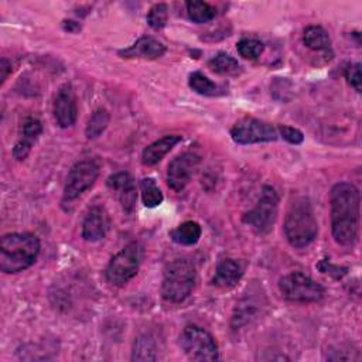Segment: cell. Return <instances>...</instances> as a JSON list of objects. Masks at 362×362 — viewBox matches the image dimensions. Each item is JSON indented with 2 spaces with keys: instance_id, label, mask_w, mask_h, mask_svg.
Returning a JSON list of instances; mask_svg holds the SVG:
<instances>
[{
  "instance_id": "cell-1",
  "label": "cell",
  "mask_w": 362,
  "mask_h": 362,
  "mask_svg": "<svg viewBox=\"0 0 362 362\" xmlns=\"http://www.w3.org/2000/svg\"><path fill=\"white\" fill-rule=\"evenodd\" d=\"M331 230L335 242L351 246L359 233L361 195L351 182H338L332 187L331 195Z\"/></svg>"
},
{
  "instance_id": "cell-2",
  "label": "cell",
  "mask_w": 362,
  "mask_h": 362,
  "mask_svg": "<svg viewBox=\"0 0 362 362\" xmlns=\"http://www.w3.org/2000/svg\"><path fill=\"white\" fill-rule=\"evenodd\" d=\"M41 243L34 233H7L0 240V270L20 273L37 260Z\"/></svg>"
},
{
  "instance_id": "cell-3",
  "label": "cell",
  "mask_w": 362,
  "mask_h": 362,
  "mask_svg": "<svg viewBox=\"0 0 362 362\" xmlns=\"http://www.w3.org/2000/svg\"><path fill=\"white\" fill-rule=\"evenodd\" d=\"M317 233L318 223L310 199L305 197L294 198L284 218V235L287 242L296 249H303L314 242Z\"/></svg>"
},
{
  "instance_id": "cell-4",
  "label": "cell",
  "mask_w": 362,
  "mask_h": 362,
  "mask_svg": "<svg viewBox=\"0 0 362 362\" xmlns=\"http://www.w3.org/2000/svg\"><path fill=\"white\" fill-rule=\"evenodd\" d=\"M197 279L195 266L188 259L170 262L163 273L161 296L170 303L184 301L192 291Z\"/></svg>"
},
{
  "instance_id": "cell-5",
  "label": "cell",
  "mask_w": 362,
  "mask_h": 362,
  "mask_svg": "<svg viewBox=\"0 0 362 362\" xmlns=\"http://www.w3.org/2000/svg\"><path fill=\"white\" fill-rule=\"evenodd\" d=\"M279 211V195L270 185L262 188L259 201L253 209L243 215V222L249 225L256 233L266 235L273 229Z\"/></svg>"
},
{
  "instance_id": "cell-6",
  "label": "cell",
  "mask_w": 362,
  "mask_h": 362,
  "mask_svg": "<svg viewBox=\"0 0 362 362\" xmlns=\"http://www.w3.org/2000/svg\"><path fill=\"white\" fill-rule=\"evenodd\" d=\"M180 346L191 361H218L219 351L214 337L201 327L188 325L180 335Z\"/></svg>"
},
{
  "instance_id": "cell-7",
  "label": "cell",
  "mask_w": 362,
  "mask_h": 362,
  "mask_svg": "<svg viewBox=\"0 0 362 362\" xmlns=\"http://www.w3.org/2000/svg\"><path fill=\"white\" fill-rule=\"evenodd\" d=\"M281 296L294 303H315L324 296V287L301 272H291L279 280Z\"/></svg>"
},
{
  "instance_id": "cell-8",
  "label": "cell",
  "mask_w": 362,
  "mask_h": 362,
  "mask_svg": "<svg viewBox=\"0 0 362 362\" xmlns=\"http://www.w3.org/2000/svg\"><path fill=\"white\" fill-rule=\"evenodd\" d=\"M140 249L136 242L127 243L120 252H117L107 263L105 276L106 280L117 287L129 283L139 272Z\"/></svg>"
},
{
  "instance_id": "cell-9",
  "label": "cell",
  "mask_w": 362,
  "mask_h": 362,
  "mask_svg": "<svg viewBox=\"0 0 362 362\" xmlns=\"http://www.w3.org/2000/svg\"><path fill=\"white\" fill-rule=\"evenodd\" d=\"M230 137L238 144H255L277 140L279 132L267 122L255 117H245L233 124L230 129Z\"/></svg>"
},
{
  "instance_id": "cell-10",
  "label": "cell",
  "mask_w": 362,
  "mask_h": 362,
  "mask_svg": "<svg viewBox=\"0 0 362 362\" xmlns=\"http://www.w3.org/2000/svg\"><path fill=\"white\" fill-rule=\"evenodd\" d=\"M99 175V165L93 160L78 161L68 173L64 187V201L71 202L89 189Z\"/></svg>"
},
{
  "instance_id": "cell-11",
  "label": "cell",
  "mask_w": 362,
  "mask_h": 362,
  "mask_svg": "<svg viewBox=\"0 0 362 362\" xmlns=\"http://www.w3.org/2000/svg\"><path fill=\"white\" fill-rule=\"evenodd\" d=\"M199 164V156L185 151L173 158L167 168V184L174 191H182Z\"/></svg>"
},
{
  "instance_id": "cell-12",
  "label": "cell",
  "mask_w": 362,
  "mask_h": 362,
  "mask_svg": "<svg viewBox=\"0 0 362 362\" xmlns=\"http://www.w3.org/2000/svg\"><path fill=\"white\" fill-rule=\"evenodd\" d=\"M52 113L59 127H71L75 124L78 117V106L74 89L69 83H65L59 88L55 95Z\"/></svg>"
},
{
  "instance_id": "cell-13",
  "label": "cell",
  "mask_w": 362,
  "mask_h": 362,
  "mask_svg": "<svg viewBox=\"0 0 362 362\" xmlns=\"http://www.w3.org/2000/svg\"><path fill=\"white\" fill-rule=\"evenodd\" d=\"M109 189L116 195L119 199L123 211L132 212L134 209L136 201H137V192H136V184L132 178V175L126 171L116 173L110 175L106 181Z\"/></svg>"
},
{
  "instance_id": "cell-14",
  "label": "cell",
  "mask_w": 362,
  "mask_h": 362,
  "mask_svg": "<svg viewBox=\"0 0 362 362\" xmlns=\"http://www.w3.org/2000/svg\"><path fill=\"white\" fill-rule=\"evenodd\" d=\"M109 228V218L102 206H92L82 222V238L88 242H98L105 238Z\"/></svg>"
},
{
  "instance_id": "cell-15",
  "label": "cell",
  "mask_w": 362,
  "mask_h": 362,
  "mask_svg": "<svg viewBox=\"0 0 362 362\" xmlns=\"http://www.w3.org/2000/svg\"><path fill=\"white\" fill-rule=\"evenodd\" d=\"M41 132H42L41 122L35 117H28L21 127V134L17 143L13 147V157L18 161L24 160L31 151V147L38 139V136L41 134Z\"/></svg>"
},
{
  "instance_id": "cell-16",
  "label": "cell",
  "mask_w": 362,
  "mask_h": 362,
  "mask_svg": "<svg viewBox=\"0 0 362 362\" xmlns=\"http://www.w3.org/2000/svg\"><path fill=\"white\" fill-rule=\"evenodd\" d=\"M165 52V47L161 41L154 37H141L132 47L119 52L122 58H144V59H156L163 57Z\"/></svg>"
},
{
  "instance_id": "cell-17",
  "label": "cell",
  "mask_w": 362,
  "mask_h": 362,
  "mask_svg": "<svg viewBox=\"0 0 362 362\" xmlns=\"http://www.w3.org/2000/svg\"><path fill=\"white\" fill-rule=\"evenodd\" d=\"M242 276L243 270L238 262L233 259H223L216 266L212 284L222 288H232L240 281Z\"/></svg>"
},
{
  "instance_id": "cell-18",
  "label": "cell",
  "mask_w": 362,
  "mask_h": 362,
  "mask_svg": "<svg viewBox=\"0 0 362 362\" xmlns=\"http://www.w3.org/2000/svg\"><path fill=\"white\" fill-rule=\"evenodd\" d=\"M181 140V136L178 134H167L151 144H148L143 153H141V163L144 165H156L158 161L163 160V157L175 147V144Z\"/></svg>"
},
{
  "instance_id": "cell-19",
  "label": "cell",
  "mask_w": 362,
  "mask_h": 362,
  "mask_svg": "<svg viewBox=\"0 0 362 362\" xmlns=\"http://www.w3.org/2000/svg\"><path fill=\"white\" fill-rule=\"evenodd\" d=\"M201 233H202V229H201L198 222L185 221L181 225H178L174 230H171L170 236L178 245L192 246L199 240Z\"/></svg>"
},
{
  "instance_id": "cell-20",
  "label": "cell",
  "mask_w": 362,
  "mask_h": 362,
  "mask_svg": "<svg viewBox=\"0 0 362 362\" xmlns=\"http://www.w3.org/2000/svg\"><path fill=\"white\" fill-rule=\"evenodd\" d=\"M303 42L308 49L313 51H328L331 40L328 33L320 25H310L304 30Z\"/></svg>"
},
{
  "instance_id": "cell-21",
  "label": "cell",
  "mask_w": 362,
  "mask_h": 362,
  "mask_svg": "<svg viewBox=\"0 0 362 362\" xmlns=\"http://www.w3.org/2000/svg\"><path fill=\"white\" fill-rule=\"evenodd\" d=\"M185 7H187V14L188 17L197 23V24H204V23H208L211 21L216 11L215 8L206 3V1H199V0H194V1H187L185 3Z\"/></svg>"
},
{
  "instance_id": "cell-22",
  "label": "cell",
  "mask_w": 362,
  "mask_h": 362,
  "mask_svg": "<svg viewBox=\"0 0 362 362\" xmlns=\"http://www.w3.org/2000/svg\"><path fill=\"white\" fill-rule=\"evenodd\" d=\"M140 192H141L143 204L147 208L158 206L164 199L163 192L160 191L158 185L156 184L154 178H151V177H146V178L140 180Z\"/></svg>"
},
{
  "instance_id": "cell-23",
  "label": "cell",
  "mask_w": 362,
  "mask_h": 362,
  "mask_svg": "<svg viewBox=\"0 0 362 362\" xmlns=\"http://www.w3.org/2000/svg\"><path fill=\"white\" fill-rule=\"evenodd\" d=\"M110 122V115L107 113L106 109H98L92 113V116L89 117L86 127H85V134L88 139H96L99 137L105 129L107 127Z\"/></svg>"
},
{
  "instance_id": "cell-24",
  "label": "cell",
  "mask_w": 362,
  "mask_h": 362,
  "mask_svg": "<svg viewBox=\"0 0 362 362\" xmlns=\"http://www.w3.org/2000/svg\"><path fill=\"white\" fill-rule=\"evenodd\" d=\"M208 66L216 72V74H226V75H233L239 72V62L229 54L226 52H219L216 54L212 59H209Z\"/></svg>"
},
{
  "instance_id": "cell-25",
  "label": "cell",
  "mask_w": 362,
  "mask_h": 362,
  "mask_svg": "<svg viewBox=\"0 0 362 362\" xmlns=\"http://www.w3.org/2000/svg\"><path fill=\"white\" fill-rule=\"evenodd\" d=\"M132 359L133 361H154V359H157L154 341L147 335L139 337L134 342Z\"/></svg>"
},
{
  "instance_id": "cell-26",
  "label": "cell",
  "mask_w": 362,
  "mask_h": 362,
  "mask_svg": "<svg viewBox=\"0 0 362 362\" xmlns=\"http://www.w3.org/2000/svg\"><path fill=\"white\" fill-rule=\"evenodd\" d=\"M188 83L192 90L204 96H214L218 90V86L208 76H205L202 72H198V71L189 75Z\"/></svg>"
},
{
  "instance_id": "cell-27",
  "label": "cell",
  "mask_w": 362,
  "mask_h": 362,
  "mask_svg": "<svg viewBox=\"0 0 362 362\" xmlns=\"http://www.w3.org/2000/svg\"><path fill=\"white\" fill-rule=\"evenodd\" d=\"M238 52L240 57L246 58V59H257L263 51H264V45L262 41L255 40V38H243L236 44Z\"/></svg>"
},
{
  "instance_id": "cell-28",
  "label": "cell",
  "mask_w": 362,
  "mask_h": 362,
  "mask_svg": "<svg viewBox=\"0 0 362 362\" xmlns=\"http://www.w3.org/2000/svg\"><path fill=\"white\" fill-rule=\"evenodd\" d=\"M168 18V7L164 3L154 4L148 14H147V23L153 30H161Z\"/></svg>"
},
{
  "instance_id": "cell-29",
  "label": "cell",
  "mask_w": 362,
  "mask_h": 362,
  "mask_svg": "<svg viewBox=\"0 0 362 362\" xmlns=\"http://www.w3.org/2000/svg\"><path fill=\"white\" fill-rule=\"evenodd\" d=\"M345 79L356 90L361 92V64H349L345 68Z\"/></svg>"
},
{
  "instance_id": "cell-30",
  "label": "cell",
  "mask_w": 362,
  "mask_h": 362,
  "mask_svg": "<svg viewBox=\"0 0 362 362\" xmlns=\"http://www.w3.org/2000/svg\"><path fill=\"white\" fill-rule=\"evenodd\" d=\"M279 134L288 143L291 144H301L304 140V134L296 129V127H290V126H280L279 127Z\"/></svg>"
},
{
  "instance_id": "cell-31",
  "label": "cell",
  "mask_w": 362,
  "mask_h": 362,
  "mask_svg": "<svg viewBox=\"0 0 362 362\" xmlns=\"http://www.w3.org/2000/svg\"><path fill=\"white\" fill-rule=\"evenodd\" d=\"M317 269L322 273H328L331 274L334 279H341L344 274H346L348 269L346 267H339V266H334L331 264V262L328 259H322L318 264Z\"/></svg>"
},
{
  "instance_id": "cell-32",
  "label": "cell",
  "mask_w": 362,
  "mask_h": 362,
  "mask_svg": "<svg viewBox=\"0 0 362 362\" xmlns=\"http://www.w3.org/2000/svg\"><path fill=\"white\" fill-rule=\"evenodd\" d=\"M62 27L65 31H69V33H75V31L81 30V24H78L76 21H72V20H65Z\"/></svg>"
},
{
  "instance_id": "cell-33",
  "label": "cell",
  "mask_w": 362,
  "mask_h": 362,
  "mask_svg": "<svg viewBox=\"0 0 362 362\" xmlns=\"http://www.w3.org/2000/svg\"><path fill=\"white\" fill-rule=\"evenodd\" d=\"M8 68H11V64L6 59V58H1V65H0V71H1V82H4L7 79V75H8Z\"/></svg>"
}]
</instances>
